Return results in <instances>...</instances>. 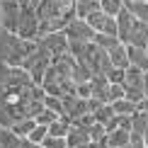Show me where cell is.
<instances>
[{
	"label": "cell",
	"mask_w": 148,
	"mask_h": 148,
	"mask_svg": "<svg viewBox=\"0 0 148 148\" xmlns=\"http://www.w3.org/2000/svg\"><path fill=\"white\" fill-rule=\"evenodd\" d=\"M112 109H114V114L134 116V114L138 112V104H134V102H129V100H116V102H112Z\"/></svg>",
	"instance_id": "d6986e66"
},
{
	"label": "cell",
	"mask_w": 148,
	"mask_h": 148,
	"mask_svg": "<svg viewBox=\"0 0 148 148\" xmlns=\"http://www.w3.org/2000/svg\"><path fill=\"white\" fill-rule=\"evenodd\" d=\"M124 148H131V146H124Z\"/></svg>",
	"instance_id": "bcb514c9"
},
{
	"label": "cell",
	"mask_w": 148,
	"mask_h": 148,
	"mask_svg": "<svg viewBox=\"0 0 148 148\" xmlns=\"http://www.w3.org/2000/svg\"><path fill=\"white\" fill-rule=\"evenodd\" d=\"M92 116H95V121H97V124H107V121L114 116V109H112V104H102V107L97 109V112L92 114Z\"/></svg>",
	"instance_id": "484cf974"
},
{
	"label": "cell",
	"mask_w": 148,
	"mask_h": 148,
	"mask_svg": "<svg viewBox=\"0 0 148 148\" xmlns=\"http://www.w3.org/2000/svg\"><path fill=\"white\" fill-rule=\"evenodd\" d=\"M20 136L12 129H0V148H20Z\"/></svg>",
	"instance_id": "44dd1931"
},
{
	"label": "cell",
	"mask_w": 148,
	"mask_h": 148,
	"mask_svg": "<svg viewBox=\"0 0 148 148\" xmlns=\"http://www.w3.org/2000/svg\"><path fill=\"white\" fill-rule=\"evenodd\" d=\"M116 100H124V88L121 85H109V104Z\"/></svg>",
	"instance_id": "1f68e13d"
},
{
	"label": "cell",
	"mask_w": 148,
	"mask_h": 148,
	"mask_svg": "<svg viewBox=\"0 0 148 148\" xmlns=\"http://www.w3.org/2000/svg\"><path fill=\"white\" fill-rule=\"evenodd\" d=\"M32 78L27 71L22 68H10V66L0 63V88L3 90H22V88H32Z\"/></svg>",
	"instance_id": "3957f363"
},
{
	"label": "cell",
	"mask_w": 148,
	"mask_h": 148,
	"mask_svg": "<svg viewBox=\"0 0 148 148\" xmlns=\"http://www.w3.org/2000/svg\"><path fill=\"white\" fill-rule=\"evenodd\" d=\"M116 124H119V129H124V131L131 134V116H121V114H116Z\"/></svg>",
	"instance_id": "e575fe53"
},
{
	"label": "cell",
	"mask_w": 148,
	"mask_h": 148,
	"mask_svg": "<svg viewBox=\"0 0 148 148\" xmlns=\"http://www.w3.org/2000/svg\"><path fill=\"white\" fill-rule=\"evenodd\" d=\"M73 10H75L78 20H88L90 15L100 12V0H75L73 3Z\"/></svg>",
	"instance_id": "5bb4252c"
},
{
	"label": "cell",
	"mask_w": 148,
	"mask_h": 148,
	"mask_svg": "<svg viewBox=\"0 0 148 148\" xmlns=\"http://www.w3.org/2000/svg\"><path fill=\"white\" fill-rule=\"evenodd\" d=\"M131 3H148V0H131Z\"/></svg>",
	"instance_id": "7bdbcfd3"
},
{
	"label": "cell",
	"mask_w": 148,
	"mask_h": 148,
	"mask_svg": "<svg viewBox=\"0 0 148 148\" xmlns=\"http://www.w3.org/2000/svg\"><path fill=\"white\" fill-rule=\"evenodd\" d=\"M143 97H148V71L143 73Z\"/></svg>",
	"instance_id": "f35d334b"
},
{
	"label": "cell",
	"mask_w": 148,
	"mask_h": 148,
	"mask_svg": "<svg viewBox=\"0 0 148 148\" xmlns=\"http://www.w3.org/2000/svg\"><path fill=\"white\" fill-rule=\"evenodd\" d=\"M49 136V131H46V126H41V124H36L32 129V134L27 136V141H32V143H44V138Z\"/></svg>",
	"instance_id": "4316f807"
},
{
	"label": "cell",
	"mask_w": 148,
	"mask_h": 148,
	"mask_svg": "<svg viewBox=\"0 0 148 148\" xmlns=\"http://www.w3.org/2000/svg\"><path fill=\"white\" fill-rule=\"evenodd\" d=\"M121 3H124V8H126V5H129V3H131V0H121Z\"/></svg>",
	"instance_id": "ee69618b"
},
{
	"label": "cell",
	"mask_w": 148,
	"mask_h": 148,
	"mask_svg": "<svg viewBox=\"0 0 148 148\" xmlns=\"http://www.w3.org/2000/svg\"><path fill=\"white\" fill-rule=\"evenodd\" d=\"M15 34L20 36L22 41H36L39 39V17H36L34 8H22Z\"/></svg>",
	"instance_id": "277c9868"
},
{
	"label": "cell",
	"mask_w": 148,
	"mask_h": 148,
	"mask_svg": "<svg viewBox=\"0 0 148 148\" xmlns=\"http://www.w3.org/2000/svg\"><path fill=\"white\" fill-rule=\"evenodd\" d=\"M20 8H32V0H15Z\"/></svg>",
	"instance_id": "ab89813d"
},
{
	"label": "cell",
	"mask_w": 148,
	"mask_h": 148,
	"mask_svg": "<svg viewBox=\"0 0 148 148\" xmlns=\"http://www.w3.org/2000/svg\"><path fill=\"white\" fill-rule=\"evenodd\" d=\"M88 136H90V143H100V141H102L104 136H107V134H104V126L95 121V124H92V126L88 129Z\"/></svg>",
	"instance_id": "83f0119b"
},
{
	"label": "cell",
	"mask_w": 148,
	"mask_h": 148,
	"mask_svg": "<svg viewBox=\"0 0 148 148\" xmlns=\"http://www.w3.org/2000/svg\"><path fill=\"white\" fill-rule=\"evenodd\" d=\"M92 44H97V46L102 49V51H112V49H114V46H119L121 41L116 39V36H107V34H95Z\"/></svg>",
	"instance_id": "7402d4cb"
},
{
	"label": "cell",
	"mask_w": 148,
	"mask_h": 148,
	"mask_svg": "<svg viewBox=\"0 0 148 148\" xmlns=\"http://www.w3.org/2000/svg\"><path fill=\"white\" fill-rule=\"evenodd\" d=\"M107 58H109V63H112V68H119V71H126L129 68L124 44H119V46H114L112 51H107Z\"/></svg>",
	"instance_id": "2e32d148"
},
{
	"label": "cell",
	"mask_w": 148,
	"mask_h": 148,
	"mask_svg": "<svg viewBox=\"0 0 148 148\" xmlns=\"http://www.w3.org/2000/svg\"><path fill=\"white\" fill-rule=\"evenodd\" d=\"M107 83H109V85H121V83H124V71L112 68V71L107 73Z\"/></svg>",
	"instance_id": "4dcf8cb0"
},
{
	"label": "cell",
	"mask_w": 148,
	"mask_h": 148,
	"mask_svg": "<svg viewBox=\"0 0 148 148\" xmlns=\"http://www.w3.org/2000/svg\"><path fill=\"white\" fill-rule=\"evenodd\" d=\"M90 92H92V100H100L102 104H109V83L104 75L90 78Z\"/></svg>",
	"instance_id": "30bf717a"
},
{
	"label": "cell",
	"mask_w": 148,
	"mask_h": 148,
	"mask_svg": "<svg viewBox=\"0 0 148 148\" xmlns=\"http://www.w3.org/2000/svg\"><path fill=\"white\" fill-rule=\"evenodd\" d=\"M34 126H36L34 119H22V121H15V124H12V131H15L20 138H27L29 134H32Z\"/></svg>",
	"instance_id": "603a6c76"
},
{
	"label": "cell",
	"mask_w": 148,
	"mask_h": 148,
	"mask_svg": "<svg viewBox=\"0 0 148 148\" xmlns=\"http://www.w3.org/2000/svg\"><path fill=\"white\" fill-rule=\"evenodd\" d=\"M75 95L80 97V100H90V97H92V92H90V83L78 85V88H75Z\"/></svg>",
	"instance_id": "836d02e7"
},
{
	"label": "cell",
	"mask_w": 148,
	"mask_h": 148,
	"mask_svg": "<svg viewBox=\"0 0 148 148\" xmlns=\"http://www.w3.org/2000/svg\"><path fill=\"white\" fill-rule=\"evenodd\" d=\"M71 119L68 116H58L56 121H51V124L46 126V131H49V136L51 138H66V134L71 131Z\"/></svg>",
	"instance_id": "9a60e30c"
},
{
	"label": "cell",
	"mask_w": 148,
	"mask_h": 148,
	"mask_svg": "<svg viewBox=\"0 0 148 148\" xmlns=\"http://www.w3.org/2000/svg\"><path fill=\"white\" fill-rule=\"evenodd\" d=\"M100 107H102V102H100V100H92V97L88 100V112H90V114H95Z\"/></svg>",
	"instance_id": "d590c367"
},
{
	"label": "cell",
	"mask_w": 148,
	"mask_h": 148,
	"mask_svg": "<svg viewBox=\"0 0 148 148\" xmlns=\"http://www.w3.org/2000/svg\"><path fill=\"white\" fill-rule=\"evenodd\" d=\"M71 124H73V126H78V129H90L92 124H95V116H92L90 112H85V114H80L78 119H73Z\"/></svg>",
	"instance_id": "f1b7e54d"
},
{
	"label": "cell",
	"mask_w": 148,
	"mask_h": 148,
	"mask_svg": "<svg viewBox=\"0 0 148 148\" xmlns=\"http://www.w3.org/2000/svg\"><path fill=\"white\" fill-rule=\"evenodd\" d=\"M148 129V124H146V116L141 114V112H136L131 116V134H138V136H143V131Z\"/></svg>",
	"instance_id": "d4e9b609"
},
{
	"label": "cell",
	"mask_w": 148,
	"mask_h": 148,
	"mask_svg": "<svg viewBox=\"0 0 148 148\" xmlns=\"http://www.w3.org/2000/svg\"><path fill=\"white\" fill-rule=\"evenodd\" d=\"M126 10L131 12V17H134L136 22L148 24V3H129Z\"/></svg>",
	"instance_id": "ac0fdd59"
},
{
	"label": "cell",
	"mask_w": 148,
	"mask_h": 148,
	"mask_svg": "<svg viewBox=\"0 0 148 148\" xmlns=\"http://www.w3.org/2000/svg\"><path fill=\"white\" fill-rule=\"evenodd\" d=\"M138 112H148V97H143V100L138 102Z\"/></svg>",
	"instance_id": "74e56055"
},
{
	"label": "cell",
	"mask_w": 148,
	"mask_h": 148,
	"mask_svg": "<svg viewBox=\"0 0 148 148\" xmlns=\"http://www.w3.org/2000/svg\"><path fill=\"white\" fill-rule=\"evenodd\" d=\"M41 146H44V148H66V138H51V136H46Z\"/></svg>",
	"instance_id": "d6a6232c"
},
{
	"label": "cell",
	"mask_w": 148,
	"mask_h": 148,
	"mask_svg": "<svg viewBox=\"0 0 148 148\" xmlns=\"http://www.w3.org/2000/svg\"><path fill=\"white\" fill-rule=\"evenodd\" d=\"M114 20H116V39H119L121 44L126 46V41H129V34H131V29H134V22H136V20L131 17V12H129L126 8L121 10L119 15L114 17Z\"/></svg>",
	"instance_id": "9c48e42d"
},
{
	"label": "cell",
	"mask_w": 148,
	"mask_h": 148,
	"mask_svg": "<svg viewBox=\"0 0 148 148\" xmlns=\"http://www.w3.org/2000/svg\"><path fill=\"white\" fill-rule=\"evenodd\" d=\"M124 146H129V131L116 129V131L107 134V148H124Z\"/></svg>",
	"instance_id": "e0dca14e"
},
{
	"label": "cell",
	"mask_w": 148,
	"mask_h": 148,
	"mask_svg": "<svg viewBox=\"0 0 148 148\" xmlns=\"http://www.w3.org/2000/svg\"><path fill=\"white\" fill-rule=\"evenodd\" d=\"M36 51V41H22L17 34L0 29V63L10 68H22L24 58Z\"/></svg>",
	"instance_id": "6da1fadb"
},
{
	"label": "cell",
	"mask_w": 148,
	"mask_h": 148,
	"mask_svg": "<svg viewBox=\"0 0 148 148\" xmlns=\"http://www.w3.org/2000/svg\"><path fill=\"white\" fill-rule=\"evenodd\" d=\"M20 148H44V146H41V143H32V141L22 138V141H20Z\"/></svg>",
	"instance_id": "8d00e7d4"
},
{
	"label": "cell",
	"mask_w": 148,
	"mask_h": 148,
	"mask_svg": "<svg viewBox=\"0 0 148 148\" xmlns=\"http://www.w3.org/2000/svg\"><path fill=\"white\" fill-rule=\"evenodd\" d=\"M0 8H3V29L10 34L17 32V22H20V12L22 8L15 3V0H3L0 3Z\"/></svg>",
	"instance_id": "52a82bcc"
},
{
	"label": "cell",
	"mask_w": 148,
	"mask_h": 148,
	"mask_svg": "<svg viewBox=\"0 0 148 148\" xmlns=\"http://www.w3.org/2000/svg\"><path fill=\"white\" fill-rule=\"evenodd\" d=\"M141 138H143V148H148V129L143 131V136H141Z\"/></svg>",
	"instance_id": "60d3db41"
},
{
	"label": "cell",
	"mask_w": 148,
	"mask_h": 148,
	"mask_svg": "<svg viewBox=\"0 0 148 148\" xmlns=\"http://www.w3.org/2000/svg\"><path fill=\"white\" fill-rule=\"evenodd\" d=\"M61 102H63V116H68V119H78L80 114L88 112V100H80L78 95H68V97H61Z\"/></svg>",
	"instance_id": "ba28073f"
},
{
	"label": "cell",
	"mask_w": 148,
	"mask_h": 148,
	"mask_svg": "<svg viewBox=\"0 0 148 148\" xmlns=\"http://www.w3.org/2000/svg\"><path fill=\"white\" fill-rule=\"evenodd\" d=\"M90 143V136H88V129H78V126H71V131L66 134V148H83Z\"/></svg>",
	"instance_id": "4fadbf2b"
},
{
	"label": "cell",
	"mask_w": 148,
	"mask_h": 148,
	"mask_svg": "<svg viewBox=\"0 0 148 148\" xmlns=\"http://www.w3.org/2000/svg\"><path fill=\"white\" fill-rule=\"evenodd\" d=\"M146 44H148V24H143V22H134V29H131V34H129L126 46L146 49Z\"/></svg>",
	"instance_id": "7c38bea8"
},
{
	"label": "cell",
	"mask_w": 148,
	"mask_h": 148,
	"mask_svg": "<svg viewBox=\"0 0 148 148\" xmlns=\"http://www.w3.org/2000/svg\"><path fill=\"white\" fill-rule=\"evenodd\" d=\"M49 66H51V56L46 53V49H44V46L36 44V51H34V53H29V56L24 58L22 71H27V73H29V78H32V83H34V85H41V80H44V73H46Z\"/></svg>",
	"instance_id": "7a4b0ae2"
},
{
	"label": "cell",
	"mask_w": 148,
	"mask_h": 148,
	"mask_svg": "<svg viewBox=\"0 0 148 148\" xmlns=\"http://www.w3.org/2000/svg\"><path fill=\"white\" fill-rule=\"evenodd\" d=\"M124 49H126L129 66H134V68H138L141 73H146L148 71V56H146L143 49H138V46H124Z\"/></svg>",
	"instance_id": "8fae6325"
},
{
	"label": "cell",
	"mask_w": 148,
	"mask_h": 148,
	"mask_svg": "<svg viewBox=\"0 0 148 148\" xmlns=\"http://www.w3.org/2000/svg\"><path fill=\"white\" fill-rule=\"evenodd\" d=\"M36 44L46 49V53L51 56V61L58 58V56H63V53H68V39H66L63 32H51V34L41 36Z\"/></svg>",
	"instance_id": "5b68a950"
},
{
	"label": "cell",
	"mask_w": 148,
	"mask_h": 148,
	"mask_svg": "<svg viewBox=\"0 0 148 148\" xmlns=\"http://www.w3.org/2000/svg\"><path fill=\"white\" fill-rule=\"evenodd\" d=\"M121 10H124V3L121 0H100V12L107 15V17H116Z\"/></svg>",
	"instance_id": "ffe728a7"
},
{
	"label": "cell",
	"mask_w": 148,
	"mask_h": 148,
	"mask_svg": "<svg viewBox=\"0 0 148 148\" xmlns=\"http://www.w3.org/2000/svg\"><path fill=\"white\" fill-rule=\"evenodd\" d=\"M41 104H44V109L53 112L56 116H63V102H61V97H51V95H44Z\"/></svg>",
	"instance_id": "cb8c5ba5"
},
{
	"label": "cell",
	"mask_w": 148,
	"mask_h": 148,
	"mask_svg": "<svg viewBox=\"0 0 148 148\" xmlns=\"http://www.w3.org/2000/svg\"><path fill=\"white\" fill-rule=\"evenodd\" d=\"M143 51H146V56H148V44H146V49H143Z\"/></svg>",
	"instance_id": "f6af8a7d"
},
{
	"label": "cell",
	"mask_w": 148,
	"mask_h": 148,
	"mask_svg": "<svg viewBox=\"0 0 148 148\" xmlns=\"http://www.w3.org/2000/svg\"><path fill=\"white\" fill-rule=\"evenodd\" d=\"M41 3V0H32V8H36V5H39Z\"/></svg>",
	"instance_id": "b9f144b4"
},
{
	"label": "cell",
	"mask_w": 148,
	"mask_h": 148,
	"mask_svg": "<svg viewBox=\"0 0 148 148\" xmlns=\"http://www.w3.org/2000/svg\"><path fill=\"white\" fill-rule=\"evenodd\" d=\"M56 119H58V116L53 114V112H49V109H41V112L34 116V121H36V124H41V126H49L51 121H56Z\"/></svg>",
	"instance_id": "f546056e"
},
{
	"label": "cell",
	"mask_w": 148,
	"mask_h": 148,
	"mask_svg": "<svg viewBox=\"0 0 148 148\" xmlns=\"http://www.w3.org/2000/svg\"><path fill=\"white\" fill-rule=\"evenodd\" d=\"M63 34H66V39H68V41H80V44H88V41L95 39V32L90 29V24L85 22V20H78V17L63 29Z\"/></svg>",
	"instance_id": "8992f818"
}]
</instances>
